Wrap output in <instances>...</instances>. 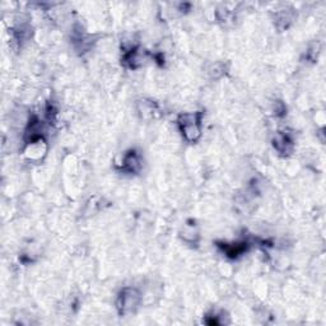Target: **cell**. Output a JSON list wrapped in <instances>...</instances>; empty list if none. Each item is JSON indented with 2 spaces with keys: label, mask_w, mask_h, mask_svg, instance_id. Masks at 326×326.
<instances>
[{
  "label": "cell",
  "mask_w": 326,
  "mask_h": 326,
  "mask_svg": "<svg viewBox=\"0 0 326 326\" xmlns=\"http://www.w3.org/2000/svg\"><path fill=\"white\" fill-rule=\"evenodd\" d=\"M202 113H184L179 117V126L184 138L190 143L197 141L202 134Z\"/></svg>",
  "instance_id": "obj_1"
},
{
  "label": "cell",
  "mask_w": 326,
  "mask_h": 326,
  "mask_svg": "<svg viewBox=\"0 0 326 326\" xmlns=\"http://www.w3.org/2000/svg\"><path fill=\"white\" fill-rule=\"evenodd\" d=\"M122 167L127 172H138L141 167L140 158H139L138 153L131 150L127 154H125L124 159H122Z\"/></svg>",
  "instance_id": "obj_3"
},
{
  "label": "cell",
  "mask_w": 326,
  "mask_h": 326,
  "mask_svg": "<svg viewBox=\"0 0 326 326\" xmlns=\"http://www.w3.org/2000/svg\"><path fill=\"white\" fill-rule=\"evenodd\" d=\"M139 302H140V294L138 290L134 288H125L117 298V309L121 315H129L138 308Z\"/></svg>",
  "instance_id": "obj_2"
},
{
  "label": "cell",
  "mask_w": 326,
  "mask_h": 326,
  "mask_svg": "<svg viewBox=\"0 0 326 326\" xmlns=\"http://www.w3.org/2000/svg\"><path fill=\"white\" fill-rule=\"evenodd\" d=\"M274 148L279 153H283V154H288L292 150V140L288 138L285 134H278L274 139Z\"/></svg>",
  "instance_id": "obj_4"
},
{
  "label": "cell",
  "mask_w": 326,
  "mask_h": 326,
  "mask_svg": "<svg viewBox=\"0 0 326 326\" xmlns=\"http://www.w3.org/2000/svg\"><path fill=\"white\" fill-rule=\"evenodd\" d=\"M245 250H246V243H243V242L242 243H231V245H227V243H224V246H223V251L231 257L238 256V255L242 254Z\"/></svg>",
  "instance_id": "obj_5"
}]
</instances>
